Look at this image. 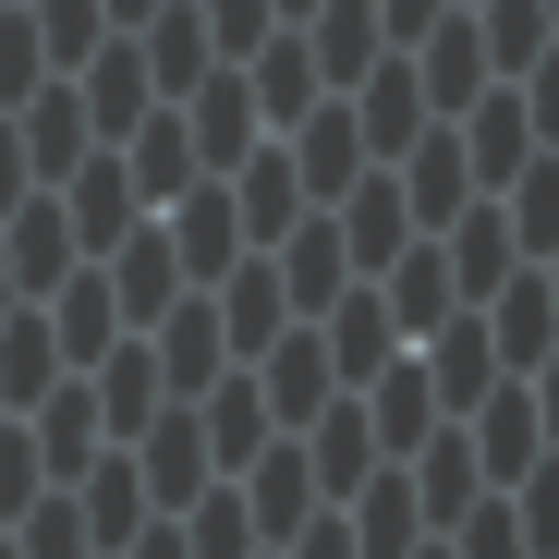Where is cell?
I'll return each mask as SVG.
<instances>
[{
  "label": "cell",
  "instance_id": "1",
  "mask_svg": "<svg viewBox=\"0 0 559 559\" xmlns=\"http://www.w3.org/2000/svg\"><path fill=\"white\" fill-rule=\"evenodd\" d=\"M207 475H219V462H207V426H195V402H158V414L134 426V487H146V511H182Z\"/></svg>",
  "mask_w": 559,
  "mask_h": 559
},
{
  "label": "cell",
  "instance_id": "2",
  "mask_svg": "<svg viewBox=\"0 0 559 559\" xmlns=\"http://www.w3.org/2000/svg\"><path fill=\"white\" fill-rule=\"evenodd\" d=\"M450 426H462V450H475V475H487V487H523L535 462H547V438H535V390H523V378L487 390L475 414H450Z\"/></svg>",
  "mask_w": 559,
  "mask_h": 559
},
{
  "label": "cell",
  "instance_id": "3",
  "mask_svg": "<svg viewBox=\"0 0 559 559\" xmlns=\"http://www.w3.org/2000/svg\"><path fill=\"white\" fill-rule=\"evenodd\" d=\"M243 378H255V402H267V426H280V438H293L305 414H329V402H341V378H329V341H305V329H280V341L243 365Z\"/></svg>",
  "mask_w": 559,
  "mask_h": 559
},
{
  "label": "cell",
  "instance_id": "4",
  "mask_svg": "<svg viewBox=\"0 0 559 559\" xmlns=\"http://www.w3.org/2000/svg\"><path fill=\"white\" fill-rule=\"evenodd\" d=\"M231 73H243V98H255V122H267V134H280V122H305V110L329 98V85H317V49H305V25H267Z\"/></svg>",
  "mask_w": 559,
  "mask_h": 559
},
{
  "label": "cell",
  "instance_id": "5",
  "mask_svg": "<svg viewBox=\"0 0 559 559\" xmlns=\"http://www.w3.org/2000/svg\"><path fill=\"white\" fill-rule=\"evenodd\" d=\"M231 499H243L255 547H280V535H293L305 511H329V499H317V462H305V438H267V450L243 462V487H231Z\"/></svg>",
  "mask_w": 559,
  "mask_h": 559
},
{
  "label": "cell",
  "instance_id": "6",
  "mask_svg": "<svg viewBox=\"0 0 559 559\" xmlns=\"http://www.w3.org/2000/svg\"><path fill=\"white\" fill-rule=\"evenodd\" d=\"M414 365H426L438 414H475V402L499 390V353H487V317H475V305H450V317L426 329V353H414Z\"/></svg>",
  "mask_w": 559,
  "mask_h": 559
},
{
  "label": "cell",
  "instance_id": "7",
  "mask_svg": "<svg viewBox=\"0 0 559 559\" xmlns=\"http://www.w3.org/2000/svg\"><path fill=\"white\" fill-rule=\"evenodd\" d=\"M390 353H402V329H390V305H378V280L329 293V378H341V390H365Z\"/></svg>",
  "mask_w": 559,
  "mask_h": 559
},
{
  "label": "cell",
  "instance_id": "8",
  "mask_svg": "<svg viewBox=\"0 0 559 559\" xmlns=\"http://www.w3.org/2000/svg\"><path fill=\"white\" fill-rule=\"evenodd\" d=\"M158 231H170V219H158ZM231 255H255V243H243V219H231V195L182 182V231H170V267H182V293H207V280H219Z\"/></svg>",
  "mask_w": 559,
  "mask_h": 559
},
{
  "label": "cell",
  "instance_id": "9",
  "mask_svg": "<svg viewBox=\"0 0 559 559\" xmlns=\"http://www.w3.org/2000/svg\"><path fill=\"white\" fill-rule=\"evenodd\" d=\"M231 170H243V182H231V219H243V243H280V231H293V207H305L293 146H243Z\"/></svg>",
  "mask_w": 559,
  "mask_h": 559
},
{
  "label": "cell",
  "instance_id": "10",
  "mask_svg": "<svg viewBox=\"0 0 559 559\" xmlns=\"http://www.w3.org/2000/svg\"><path fill=\"white\" fill-rule=\"evenodd\" d=\"M414 85H426V110H438V122H450V110L487 85V49H475V13H462V0L426 25V73H414Z\"/></svg>",
  "mask_w": 559,
  "mask_h": 559
},
{
  "label": "cell",
  "instance_id": "11",
  "mask_svg": "<svg viewBox=\"0 0 559 559\" xmlns=\"http://www.w3.org/2000/svg\"><path fill=\"white\" fill-rule=\"evenodd\" d=\"M305 49H317V85L341 98V85H353L365 61H378L390 37H378V13H365V0H317V13H305Z\"/></svg>",
  "mask_w": 559,
  "mask_h": 559
},
{
  "label": "cell",
  "instance_id": "12",
  "mask_svg": "<svg viewBox=\"0 0 559 559\" xmlns=\"http://www.w3.org/2000/svg\"><path fill=\"white\" fill-rule=\"evenodd\" d=\"M73 487H85V499H73V523H85V547H98V559H110L134 523H158V511H146V487H134V462H85Z\"/></svg>",
  "mask_w": 559,
  "mask_h": 559
},
{
  "label": "cell",
  "instance_id": "13",
  "mask_svg": "<svg viewBox=\"0 0 559 559\" xmlns=\"http://www.w3.org/2000/svg\"><path fill=\"white\" fill-rule=\"evenodd\" d=\"M49 341H61V365H98V353L122 341V305H110V267H85L73 293L49 305Z\"/></svg>",
  "mask_w": 559,
  "mask_h": 559
},
{
  "label": "cell",
  "instance_id": "14",
  "mask_svg": "<svg viewBox=\"0 0 559 559\" xmlns=\"http://www.w3.org/2000/svg\"><path fill=\"white\" fill-rule=\"evenodd\" d=\"M182 182H195V134H182V110L158 98L134 122V195H182Z\"/></svg>",
  "mask_w": 559,
  "mask_h": 559
},
{
  "label": "cell",
  "instance_id": "15",
  "mask_svg": "<svg viewBox=\"0 0 559 559\" xmlns=\"http://www.w3.org/2000/svg\"><path fill=\"white\" fill-rule=\"evenodd\" d=\"M25 25H37V61H49V73H73L85 49H98V37H110V0H37V13H25Z\"/></svg>",
  "mask_w": 559,
  "mask_h": 559
},
{
  "label": "cell",
  "instance_id": "16",
  "mask_svg": "<svg viewBox=\"0 0 559 559\" xmlns=\"http://www.w3.org/2000/svg\"><path fill=\"white\" fill-rule=\"evenodd\" d=\"M49 365H61L49 317H0V390H13V402H37V390H49Z\"/></svg>",
  "mask_w": 559,
  "mask_h": 559
},
{
  "label": "cell",
  "instance_id": "17",
  "mask_svg": "<svg viewBox=\"0 0 559 559\" xmlns=\"http://www.w3.org/2000/svg\"><path fill=\"white\" fill-rule=\"evenodd\" d=\"M49 487V462H37V438H13V426H0V523H13L25 499Z\"/></svg>",
  "mask_w": 559,
  "mask_h": 559
},
{
  "label": "cell",
  "instance_id": "18",
  "mask_svg": "<svg viewBox=\"0 0 559 559\" xmlns=\"http://www.w3.org/2000/svg\"><path fill=\"white\" fill-rule=\"evenodd\" d=\"M13 195H37V170H25V134H13V110H0V207Z\"/></svg>",
  "mask_w": 559,
  "mask_h": 559
},
{
  "label": "cell",
  "instance_id": "19",
  "mask_svg": "<svg viewBox=\"0 0 559 559\" xmlns=\"http://www.w3.org/2000/svg\"><path fill=\"white\" fill-rule=\"evenodd\" d=\"M122 559H182V535H170V511H158V523H134V535H122Z\"/></svg>",
  "mask_w": 559,
  "mask_h": 559
},
{
  "label": "cell",
  "instance_id": "20",
  "mask_svg": "<svg viewBox=\"0 0 559 559\" xmlns=\"http://www.w3.org/2000/svg\"><path fill=\"white\" fill-rule=\"evenodd\" d=\"M0 305H13V255H0Z\"/></svg>",
  "mask_w": 559,
  "mask_h": 559
},
{
  "label": "cell",
  "instance_id": "21",
  "mask_svg": "<svg viewBox=\"0 0 559 559\" xmlns=\"http://www.w3.org/2000/svg\"><path fill=\"white\" fill-rule=\"evenodd\" d=\"M255 559H280V547H255Z\"/></svg>",
  "mask_w": 559,
  "mask_h": 559
}]
</instances>
